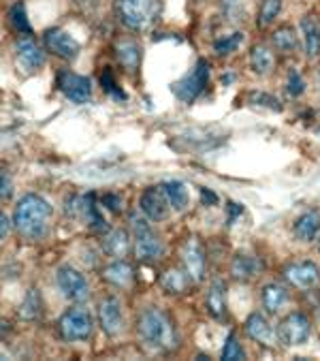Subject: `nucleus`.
I'll list each match as a JSON object with an SVG mask.
<instances>
[{"label":"nucleus","mask_w":320,"mask_h":361,"mask_svg":"<svg viewBox=\"0 0 320 361\" xmlns=\"http://www.w3.org/2000/svg\"><path fill=\"white\" fill-rule=\"evenodd\" d=\"M293 233L303 244H309L316 238H320V212L307 209V212L299 214L293 223Z\"/></svg>","instance_id":"obj_27"},{"label":"nucleus","mask_w":320,"mask_h":361,"mask_svg":"<svg viewBox=\"0 0 320 361\" xmlns=\"http://www.w3.org/2000/svg\"><path fill=\"white\" fill-rule=\"evenodd\" d=\"M111 51H113V58L124 75H128V78L139 75L141 64H143V45L139 43V39H135L130 35L116 37L111 43Z\"/></svg>","instance_id":"obj_8"},{"label":"nucleus","mask_w":320,"mask_h":361,"mask_svg":"<svg viewBox=\"0 0 320 361\" xmlns=\"http://www.w3.org/2000/svg\"><path fill=\"white\" fill-rule=\"evenodd\" d=\"M158 284L167 295L180 298V295H186L190 291V286L195 284V280L184 269V265H171L158 276Z\"/></svg>","instance_id":"obj_22"},{"label":"nucleus","mask_w":320,"mask_h":361,"mask_svg":"<svg viewBox=\"0 0 320 361\" xmlns=\"http://www.w3.org/2000/svg\"><path fill=\"white\" fill-rule=\"evenodd\" d=\"M139 342L156 355H171L180 348V331L173 317L160 306H145L135 321Z\"/></svg>","instance_id":"obj_1"},{"label":"nucleus","mask_w":320,"mask_h":361,"mask_svg":"<svg viewBox=\"0 0 320 361\" xmlns=\"http://www.w3.org/2000/svg\"><path fill=\"white\" fill-rule=\"evenodd\" d=\"M58 331L64 342H88L94 334V317L82 306L66 308L58 319Z\"/></svg>","instance_id":"obj_7"},{"label":"nucleus","mask_w":320,"mask_h":361,"mask_svg":"<svg viewBox=\"0 0 320 361\" xmlns=\"http://www.w3.org/2000/svg\"><path fill=\"white\" fill-rule=\"evenodd\" d=\"M299 37L301 49L309 62L320 58V20L316 13H305L299 20Z\"/></svg>","instance_id":"obj_19"},{"label":"nucleus","mask_w":320,"mask_h":361,"mask_svg":"<svg viewBox=\"0 0 320 361\" xmlns=\"http://www.w3.org/2000/svg\"><path fill=\"white\" fill-rule=\"evenodd\" d=\"M160 186H163V190H165V195H167V199H169L173 212H184V209L188 207L190 197H188V188H186L184 182H180V180H169V182H163Z\"/></svg>","instance_id":"obj_32"},{"label":"nucleus","mask_w":320,"mask_h":361,"mask_svg":"<svg viewBox=\"0 0 320 361\" xmlns=\"http://www.w3.org/2000/svg\"><path fill=\"white\" fill-rule=\"evenodd\" d=\"M124 203V199H122V195H116V192H107L105 197H103V205L107 207V209H111L113 214H120L122 212V205Z\"/></svg>","instance_id":"obj_40"},{"label":"nucleus","mask_w":320,"mask_h":361,"mask_svg":"<svg viewBox=\"0 0 320 361\" xmlns=\"http://www.w3.org/2000/svg\"><path fill=\"white\" fill-rule=\"evenodd\" d=\"M209 80H211V62L207 58H199L195 62V66L188 71V73L178 80L176 84H171V92L178 101L190 105L195 103L197 99H201L209 86Z\"/></svg>","instance_id":"obj_5"},{"label":"nucleus","mask_w":320,"mask_h":361,"mask_svg":"<svg viewBox=\"0 0 320 361\" xmlns=\"http://www.w3.org/2000/svg\"><path fill=\"white\" fill-rule=\"evenodd\" d=\"M248 101H250L252 105H257V107H267V109H271V111H282L280 99L273 97V94H269V92H263V90H252V92L248 94Z\"/></svg>","instance_id":"obj_38"},{"label":"nucleus","mask_w":320,"mask_h":361,"mask_svg":"<svg viewBox=\"0 0 320 361\" xmlns=\"http://www.w3.org/2000/svg\"><path fill=\"white\" fill-rule=\"evenodd\" d=\"M101 278L116 288H130L135 284L137 274L126 259H113L111 263L101 267Z\"/></svg>","instance_id":"obj_23"},{"label":"nucleus","mask_w":320,"mask_h":361,"mask_svg":"<svg viewBox=\"0 0 320 361\" xmlns=\"http://www.w3.org/2000/svg\"><path fill=\"white\" fill-rule=\"evenodd\" d=\"M20 319L24 321H41L43 317V298H41V291L39 288H30V291L26 293V298L22 300L20 304Z\"/></svg>","instance_id":"obj_31"},{"label":"nucleus","mask_w":320,"mask_h":361,"mask_svg":"<svg viewBox=\"0 0 320 361\" xmlns=\"http://www.w3.org/2000/svg\"><path fill=\"white\" fill-rule=\"evenodd\" d=\"M226 295H228L226 282L222 278L211 280V284L207 286V295H205V308L218 321L226 319V312H228V298Z\"/></svg>","instance_id":"obj_25"},{"label":"nucleus","mask_w":320,"mask_h":361,"mask_svg":"<svg viewBox=\"0 0 320 361\" xmlns=\"http://www.w3.org/2000/svg\"><path fill=\"white\" fill-rule=\"evenodd\" d=\"M305 88H307V84H305L303 75L299 73L295 66L288 68V73H286V94L290 99H297V97H301L305 92Z\"/></svg>","instance_id":"obj_37"},{"label":"nucleus","mask_w":320,"mask_h":361,"mask_svg":"<svg viewBox=\"0 0 320 361\" xmlns=\"http://www.w3.org/2000/svg\"><path fill=\"white\" fill-rule=\"evenodd\" d=\"M139 209L143 212V216L152 223H163L169 212H171V203L163 190V186H149L141 192L139 197Z\"/></svg>","instance_id":"obj_16"},{"label":"nucleus","mask_w":320,"mask_h":361,"mask_svg":"<svg viewBox=\"0 0 320 361\" xmlns=\"http://www.w3.org/2000/svg\"><path fill=\"white\" fill-rule=\"evenodd\" d=\"M278 334H280V342L284 346H301L312 336V321H309L307 314H303L299 310H293L280 321Z\"/></svg>","instance_id":"obj_14"},{"label":"nucleus","mask_w":320,"mask_h":361,"mask_svg":"<svg viewBox=\"0 0 320 361\" xmlns=\"http://www.w3.org/2000/svg\"><path fill=\"white\" fill-rule=\"evenodd\" d=\"M265 269V263L259 255L252 252H235L230 259L228 274L235 282H252Z\"/></svg>","instance_id":"obj_18"},{"label":"nucleus","mask_w":320,"mask_h":361,"mask_svg":"<svg viewBox=\"0 0 320 361\" xmlns=\"http://www.w3.org/2000/svg\"><path fill=\"white\" fill-rule=\"evenodd\" d=\"M56 88L62 92V97L75 105H86L92 101V82L90 78L75 73L70 68H60L56 75Z\"/></svg>","instance_id":"obj_9"},{"label":"nucleus","mask_w":320,"mask_h":361,"mask_svg":"<svg viewBox=\"0 0 320 361\" xmlns=\"http://www.w3.org/2000/svg\"><path fill=\"white\" fill-rule=\"evenodd\" d=\"M201 199H203V203H209V205L218 203V197L211 190H207V188H201Z\"/></svg>","instance_id":"obj_43"},{"label":"nucleus","mask_w":320,"mask_h":361,"mask_svg":"<svg viewBox=\"0 0 320 361\" xmlns=\"http://www.w3.org/2000/svg\"><path fill=\"white\" fill-rule=\"evenodd\" d=\"M9 22L18 35H32V26H30L28 13H26V5L22 3V0L9 9Z\"/></svg>","instance_id":"obj_33"},{"label":"nucleus","mask_w":320,"mask_h":361,"mask_svg":"<svg viewBox=\"0 0 320 361\" xmlns=\"http://www.w3.org/2000/svg\"><path fill=\"white\" fill-rule=\"evenodd\" d=\"M180 261L184 265V269L190 274V278L195 280V284H201L207 276V252L205 246L201 244L199 238L188 235L182 246H180Z\"/></svg>","instance_id":"obj_12"},{"label":"nucleus","mask_w":320,"mask_h":361,"mask_svg":"<svg viewBox=\"0 0 320 361\" xmlns=\"http://www.w3.org/2000/svg\"><path fill=\"white\" fill-rule=\"evenodd\" d=\"M318 250H320V240H318Z\"/></svg>","instance_id":"obj_44"},{"label":"nucleus","mask_w":320,"mask_h":361,"mask_svg":"<svg viewBox=\"0 0 320 361\" xmlns=\"http://www.w3.org/2000/svg\"><path fill=\"white\" fill-rule=\"evenodd\" d=\"M97 319H99V325H101L105 336L118 338L124 331V325H126L124 323L122 302L116 295H105L97 306Z\"/></svg>","instance_id":"obj_15"},{"label":"nucleus","mask_w":320,"mask_h":361,"mask_svg":"<svg viewBox=\"0 0 320 361\" xmlns=\"http://www.w3.org/2000/svg\"><path fill=\"white\" fill-rule=\"evenodd\" d=\"M130 223V233H133V252L139 263L143 265H154L165 257V242L160 235L152 229V221L145 216H139L137 212L128 214Z\"/></svg>","instance_id":"obj_4"},{"label":"nucleus","mask_w":320,"mask_h":361,"mask_svg":"<svg viewBox=\"0 0 320 361\" xmlns=\"http://www.w3.org/2000/svg\"><path fill=\"white\" fill-rule=\"evenodd\" d=\"M218 11H220L222 20H226L233 26H239L248 20L246 0H218Z\"/></svg>","instance_id":"obj_30"},{"label":"nucleus","mask_w":320,"mask_h":361,"mask_svg":"<svg viewBox=\"0 0 320 361\" xmlns=\"http://www.w3.org/2000/svg\"><path fill=\"white\" fill-rule=\"evenodd\" d=\"M101 86H103V92L109 94V97L116 99V101H126V99H128L126 92L122 90V86H118V80H116L113 71H111L109 66H105V71L101 73Z\"/></svg>","instance_id":"obj_36"},{"label":"nucleus","mask_w":320,"mask_h":361,"mask_svg":"<svg viewBox=\"0 0 320 361\" xmlns=\"http://www.w3.org/2000/svg\"><path fill=\"white\" fill-rule=\"evenodd\" d=\"M51 216H54V209L49 201L43 199L41 195L28 192L18 201L13 209V229L24 240L39 242L47 235L51 227Z\"/></svg>","instance_id":"obj_2"},{"label":"nucleus","mask_w":320,"mask_h":361,"mask_svg":"<svg viewBox=\"0 0 320 361\" xmlns=\"http://www.w3.org/2000/svg\"><path fill=\"white\" fill-rule=\"evenodd\" d=\"M41 43L45 45L47 54L56 56L62 62H75L79 58V51H82V43L60 26L47 28L41 37Z\"/></svg>","instance_id":"obj_10"},{"label":"nucleus","mask_w":320,"mask_h":361,"mask_svg":"<svg viewBox=\"0 0 320 361\" xmlns=\"http://www.w3.org/2000/svg\"><path fill=\"white\" fill-rule=\"evenodd\" d=\"M56 282H58L60 293L75 304H82L90 298L88 278L73 265H60L56 271Z\"/></svg>","instance_id":"obj_11"},{"label":"nucleus","mask_w":320,"mask_h":361,"mask_svg":"<svg viewBox=\"0 0 320 361\" xmlns=\"http://www.w3.org/2000/svg\"><path fill=\"white\" fill-rule=\"evenodd\" d=\"M269 45L278 54V58H295L301 47V37L290 24H278L269 32Z\"/></svg>","instance_id":"obj_20"},{"label":"nucleus","mask_w":320,"mask_h":361,"mask_svg":"<svg viewBox=\"0 0 320 361\" xmlns=\"http://www.w3.org/2000/svg\"><path fill=\"white\" fill-rule=\"evenodd\" d=\"M284 9V0H261L259 5V11H257V18H254V24L259 30H267L276 24V20L280 18Z\"/></svg>","instance_id":"obj_29"},{"label":"nucleus","mask_w":320,"mask_h":361,"mask_svg":"<svg viewBox=\"0 0 320 361\" xmlns=\"http://www.w3.org/2000/svg\"><path fill=\"white\" fill-rule=\"evenodd\" d=\"M244 39H246V32H244V30H239V28H235V30H230V32H226V35L216 37L214 43H211V49H214V54H216L218 58H228V56H233L239 47H242Z\"/></svg>","instance_id":"obj_28"},{"label":"nucleus","mask_w":320,"mask_h":361,"mask_svg":"<svg viewBox=\"0 0 320 361\" xmlns=\"http://www.w3.org/2000/svg\"><path fill=\"white\" fill-rule=\"evenodd\" d=\"M0 195H3V199H11L13 195V180H11V173L9 169H3L0 171Z\"/></svg>","instance_id":"obj_39"},{"label":"nucleus","mask_w":320,"mask_h":361,"mask_svg":"<svg viewBox=\"0 0 320 361\" xmlns=\"http://www.w3.org/2000/svg\"><path fill=\"white\" fill-rule=\"evenodd\" d=\"M111 11L124 30L133 35H145L163 20L165 3L163 0H113Z\"/></svg>","instance_id":"obj_3"},{"label":"nucleus","mask_w":320,"mask_h":361,"mask_svg":"<svg viewBox=\"0 0 320 361\" xmlns=\"http://www.w3.org/2000/svg\"><path fill=\"white\" fill-rule=\"evenodd\" d=\"M242 212H244V207H242V205L230 201V203H228V223H233V221L237 219V216L242 214Z\"/></svg>","instance_id":"obj_42"},{"label":"nucleus","mask_w":320,"mask_h":361,"mask_svg":"<svg viewBox=\"0 0 320 361\" xmlns=\"http://www.w3.org/2000/svg\"><path fill=\"white\" fill-rule=\"evenodd\" d=\"M103 252L111 259H126L133 252V233L128 229H109L103 235Z\"/></svg>","instance_id":"obj_24"},{"label":"nucleus","mask_w":320,"mask_h":361,"mask_svg":"<svg viewBox=\"0 0 320 361\" xmlns=\"http://www.w3.org/2000/svg\"><path fill=\"white\" fill-rule=\"evenodd\" d=\"M282 278L288 286L297 288V291H312V288L320 284V267L309 259L293 261L284 265Z\"/></svg>","instance_id":"obj_13"},{"label":"nucleus","mask_w":320,"mask_h":361,"mask_svg":"<svg viewBox=\"0 0 320 361\" xmlns=\"http://www.w3.org/2000/svg\"><path fill=\"white\" fill-rule=\"evenodd\" d=\"M248 66L257 78H269L278 66V54L265 41H259L248 51Z\"/></svg>","instance_id":"obj_21"},{"label":"nucleus","mask_w":320,"mask_h":361,"mask_svg":"<svg viewBox=\"0 0 320 361\" xmlns=\"http://www.w3.org/2000/svg\"><path fill=\"white\" fill-rule=\"evenodd\" d=\"M86 221H88V225L92 227V231H97V233H107L109 229H107V223H105V219L101 216V209H99V203L94 201V197L90 195V197H86Z\"/></svg>","instance_id":"obj_34"},{"label":"nucleus","mask_w":320,"mask_h":361,"mask_svg":"<svg viewBox=\"0 0 320 361\" xmlns=\"http://www.w3.org/2000/svg\"><path fill=\"white\" fill-rule=\"evenodd\" d=\"M290 300L288 288L280 282H267L261 291V306L267 314H280Z\"/></svg>","instance_id":"obj_26"},{"label":"nucleus","mask_w":320,"mask_h":361,"mask_svg":"<svg viewBox=\"0 0 320 361\" xmlns=\"http://www.w3.org/2000/svg\"><path fill=\"white\" fill-rule=\"evenodd\" d=\"M244 331L250 340L259 342L261 346H267V348H276L280 344V334H278V327H273L269 323V319L263 314V312H252L246 323H244Z\"/></svg>","instance_id":"obj_17"},{"label":"nucleus","mask_w":320,"mask_h":361,"mask_svg":"<svg viewBox=\"0 0 320 361\" xmlns=\"http://www.w3.org/2000/svg\"><path fill=\"white\" fill-rule=\"evenodd\" d=\"M220 357L224 361H244L246 359V350H244V346H242V342H239V338H237L235 331L228 334V338H226V342L222 346Z\"/></svg>","instance_id":"obj_35"},{"label":"nucleus","mask_w":320,"mask_h":361,"mask_svg":"<svg viewBox=\"0 0 320 361\" xmlns=\"http://www.w3.org/2000/svg\"><path fill=\"white\" fill-rule=\"evenodd\" d=\"M11 225H13V219L9 221L5 214L0 216V235H3V240H7V238H9V229H11Z\"/></svg>","instance_id":"obj_41"},{"label":"nucleus","mask_w":320,"mask_h":361,"mask_svg":"<svg viewBox=\"0 0 320 361\" xmlns=\"http://www.w3.org/2000/svg\"><path fill=\"white\" fill-rule=\"evenodd\" d=\"M13 58L22 73L37 75L47 64V49L35 35H18L13 41Z\"/></svg>","instance_id":"obj_6"}]
</instances>
